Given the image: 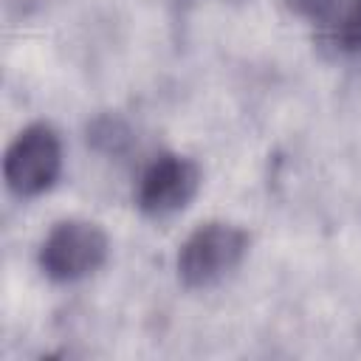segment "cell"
<instances>
[{
  "mask_svg": "<svg viewBox=\"0 0 361 361\" xmlns=\"http://www.w3.org/2000/svg\"><path fill=\"white\" fill-rule=\"evenodd\" d=\"M200 189V169L192 158L178 152L158 155L141 175L135 203L147 217L164 220L183 212Z\"/></svg>",
  "mask_w": 361,
  "mask_h": 361,
  "instance_id": "cell-4",
  "label": "cell"
},
{
  "mask_svg": "<svg viewBox=\"0 0 361 361\" xmlns=\"http://www.w3.org/2000/svg\"><path fill=\"white\" fill-rule=\"evenodd\" d=\"M322 23V39L336 54L361 51V0H336Z\"/></svg>",
  "mask_w": 361,
  "mask_h": 361,
  "instance_id": "cell-5",
  "label": "cell"
},
{
  "mask_svg": "<svg viewBox=\"0 0 361 361\" xmlns=\"http://www.w3.org/2000/svg\"><path fill=\"white\" fill-rule=\"evenodd\" d=\"M110 243L102 226L90 220H59L39 245V268L54 282H76L99 271Z\"/></svg>",
  "mask_w": 361,
  "mask_h": 361,
  "instance_id": "cell-3",
  "label": "cell"
},
{
  "mask_svg": "<svg viewBox=\"0 0 361 361\" xmlns=\"http://www.w3.org/2000/svg\"><path fill=\"white\" fill-rule=\"evenodd\" d=\"M62 172V141L45 121L23 127L3 155L6 186L20 197H37L48 192Z\"/></svg>",
  "mask_w": 361,
  "mask_h": 361,
  "instance_id": "cell-2",
  "label": "cell"
},
{
  "mask_svg": "<svg viewBox=\"0 0 361 361\" xmlns=\"http://www.w3.org/2000/svg\"><path fill=\"white\" fill-rule=\"evenodd\" d=\"M245 228L223 220L197 226L178 251V276L186 288H209L228 276L248 254Z\"/></svg>",
  "mask_w": 361,
  "mask_h": 361,
  "instance_id": "cell-1",
  "label": "cell"
},
{
  "mask_svg": "<svg viewBox=\"0 0 361 361\" xmlns=\"http://www.w3.org/2000/svg\"><path fill=\"white\" fill-rule=\"evenodd\" d=\"M87 141L102 152H121L130 144V130L116 116H99L87 127Z\"/></svg>",
  "mask_w": 361,
  "mask_h": 361,
  "instance_id": "cell-6",
  "label": "cell"
}]
</instances>
